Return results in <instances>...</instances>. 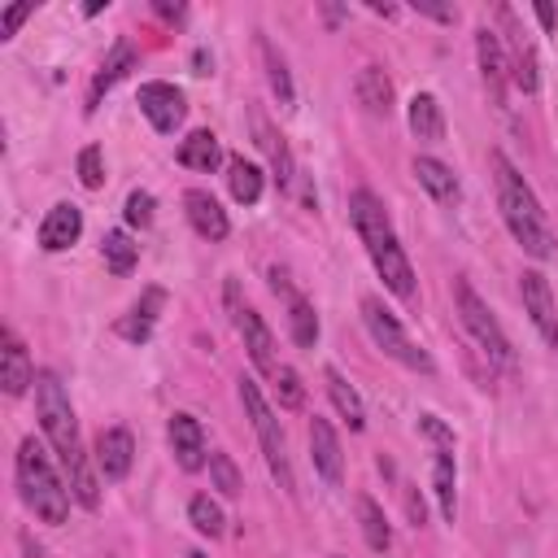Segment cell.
<instances>
[{
  "instance_id": "47",
  "label": "cell",
  "mask_w": 558,
  "mask_h": 558,
  "mask_svg": "<svg viewBox=\"0 0 558 558\" xmlns=\"http://www.w3.org/2000/svg\"><path fill=\"white\" fill-rule=\"evenodd\" d=\"M371 13H379V17H397V4H379V0H371Z\"/></svg>"
},
{
  "instance_id": "28",
  "label": "cell",
  "mask_w": 558,
  "mask_h": 558,
  "mask_svg": "<svg viewBox=\"0 0 558 558\" xmlns=\"http://www.w3.org/2000/svg\"><path fill=\"white\" fill-rule=\"evenodd\" d=\"M357 527H362V541L375 549V554H388L392 549V523L384 514V506L371 497V493H357Z\"/></svg>"
},
{
  "instance_id": "14",
  "label": "cell",
  "mask_w": 558,
  "mask_h": 558,
  "mask_svg": "<svg viewBox=\"0 0 558 558\" xmlns=\"http://www.w3.org/2000/svg\"><path fill=\"white\" fill-rule=\"evenodd\" d=\"M166 436H170V453H174V462H179L183 471H201V466H209V453H205V427H201L196 414H187V410L170 414Z\"/></svg>"
},
{
  "instance_id": "25",
  "label": "cell",
  "mask_w": 558,
  "mask_h": 558,
  "mask_svg": "<svg viewBox=\"0 0 558 558\" xmlns=\"http://www.w3.org/2000/svg\"><path fill=\"white\" fill-rule=\"evenodd\" d=\"M432 493L440 514L453 523L458 519V458L453 449H432Z\"/></svg>"
},
{
  "instance_id": "31",
  "label": "cell",
  "mask_w": 558,
  "mask_h": 558,
  "mask_svg": "<svg viewBox=\"0 0 558 558\" xmlns=\"http://www.w3.org/2000/svg\"><path fill=\"white\" fill-rule=\"evenodd\" d=\"M100 257H105L109 275L126 279V275L135 270V262H140V244H135L126 231H105V240H100Z\"/></svg>"
},
{
  "instance_id": "22",
  "label": "cell",
  "mask_w": 558,
  "mask_h": 558,
  "mask_svg": "<svg viewBox=\"0 0 558 558\" xmlns=\"http://www.w3.org/2000/svg\"><path fill=\"white\" fill-rule=\"evenodd\" d=\"M235 327H240V336H244V349H248V362L270 379L275 375V336H270V327H266V318L257 314V310H240L235 314Z\"/></svg>"
},
{
  "instance_id": "10",
  "label": "cell",
  "mask_w": 558,
  "mask_h": 558,
  "mask_svg": "<svg viewBox=\"0 0 558 558\" xmlns=\"http://www.w3.org/2000/svg\"><path fill=\"white\" fill-rule=\"evenodd\" d=\"M519 296H523V314L532 318V327L541 331V340H545L549 349H558V305H554V288H549V279H545L536 266L519 275Z\"/></svg>"
},
{
  "instance_id": "43",
  "label": "cell",
  "mask_w": 558,
  "mask_h": 558,
  "mask_svg": "<svg viewBox=\"0 0 558 558\" xmlns=\"http://www.w3.org/2000/svg\"><path fill=\"white\" fill-rule=\"evenodd\" d=\"M192 65H196L192 74H209V65H214V57H209L205 48H196V52H192Z\"/></svg>"
},
{
  "instance_id": "48",
  "label": "cell",
  "mask_w": 558,
  "mask_h": 558,
  "mask_svg": "<svg viewBox=\"0 0 558 558\" xmlns=\"http://www.w3.org/2000/svg\"><path fill=\"white\" fill-rule=\"evenodd\" d=\"M187 558H205V554H201V549H192V554H187Z\"/></svg>"
},
{
  "instance_id": "1",
  "label": "cell",
  "mask_w": 558,
  "mask_h": 558,
  "mask_svg": "<svg viewBox=\"0 0 558 558\" xmlns=\"http://www.w3.org/2000/svg\"><path fill=\"white\" fill-rule=\"evenodd\" d=\"M35 414H39V427L65 471V484H70V497L83 506V510H96L100 506V484L92 475L96 462H87V449H83V436H78V418H74V405H70V392L61 384L57 371H39L35 375Z\"/></svg>"
},
{
  "instance_id": "42",
  "label": "cell",
  "mask_w": 558,
  "mask_h": 558,
  "mask_svg": "<svg viewBox=\"0 0 558 558\" xmlns=\"http://www.w3.org/2000/svg\"><path fill=\"white\" fill-rule=\"evenodd\" d=\"M532 13H536V22H541V31H545V35H554V31H558V13H554V4H536Z\"/></svg>"
},
{
  "instance_id": "3",
  "label": "cell",
  "mask_w": 558,
  "mask_h": 558,
  "mask_svg": "<svg viewBox=\"0 0 558 558\" xmlns=\"http://www.w3.org/2000/svg\"><path fill=\"white\" fill-rule=\"evenodd\" d=\"M349 218H353L357 240L366 244V257H371L375 275L384 279V288L401 301H414V292H418L414 288V266H410V257L397 240V227H392L384 201L371 187H353L349 192Z\"/></svg>"
},
{
  "instance_id": "33",
  "label": "cell",
  "mask_w": 558,
  "mask_h": 558,
  "mask_svg": "<svg viewBox=\"0 0 558 558\" xmlns=\"http://www.w3.org/2000/svg\"><path fill=\"white\" fill-rule=\"evenodd\" d=\"M187 519H192V527L201 532V536H209V541H218L222 532H227V519H222V506L209 497V493H196L192 501H187Z\"/></svg>"
},
{
  "instance_id": "15",
  "label": "cell",
  "mask_w": 558,
  "mask_h": 558,
  "mask_svg": "<svg viewBox=\"0 0 558 558\" xmlns=\"http://www.w3.org/2000/svg\"><path fill=\"white\" fill-rule=\"evenodd\" d=\"M310 462H314L323 484L336 488L344 480V449H340V436H336L331 418H323V414L310 418Z\"/></svg>"
},
{
  "instance_id": "49",
  "label": "cell",
  "mask_w": 558,
  "mask_h": 558,
  "mask_svg": "<svg viewBox=\"0 0 558 558\" xmlns=\"http://www.w3.org/2000/svg\"><path fill=\"white\" fill-rule=\"evenodd\" d=\"M331 558H340V554H331Z\"/></svg>"
},
{
  "instance_id": "4",
  "label": "cell",
  "mask_w": 558,
  "mask_h": 558,
  "mask_svg": "<svg viewBox=\"0 0 558 558\" xmlns=\"http://www.w3.org/2000/svg\"><path fill=\"white\" fill-rule=\"evenodd\" d=\"M13 471H17V493H22V501H26V510H31L39 523H52V527H57V523L70 519V484L57 475L52 458L44 453V445H39L35 436H26V440L17 445Z\"/></svg>"
},
{
  "instance_id": "13",
  "label": "cell",
  "mask_w": 558,
  "mask_h": 558,
  "mask_svg": "<svg viewBox=\"0 0 558 558\" xmlns=\"http://www.w3.org/2000/svg\"><path fill=\"white\" fill-rule=\"evenodd\" d=\"M92 462H96V475L118 484L131 475V462H135V436L126 427H105L92 445Z\"/></svg>"
},
{
  "instance_id": "46",
  "label": "cell",
  "mask_w": 558,
  "mask_h": 558,
  "mask_svg": "<svg viewBox=\"0 0 558 558\" xmlns=\"http://www.w3.org/2000/svg\"><path fill=\"white\" fill-rule=\"evenodd\" d=\"M22 554H26V558H48V554H44V545H35L31 536H22Z\"/></svg>"
},
{
  "instance_id": "36",
  "label": "cell",
  "mask_w": 558,
  "mask_h": 558,
  "mask_svg": "<svg viewBox=\"0 0 558 558\" xmlns=\"http://www.w3.org/2000/svg\"><path fill=\"white\" fill-rule=\"evenodd\" d=\"M122 218H126V227H135V231H144V227H153V218H157V201H153V192H144V187H135V192H126V205H122Z\"/></svg>"
},
{
  "instance_id": "5",
  "label": "cell",
  "mask_w": 558,
  "mask_h": 558,
  "mask_svg": "<svg viewBox=\"0 0 558 558\" xmlns=\"http://www.w3.org/2000/svg\"><path fill=\"white\" fill-rule=\"evenodd\" d=\"M453 310H458L466 336L475 340V349H480L497 371H514V344H510V336L501 331L497 314L484 305V296L471 288V279H453Z\"/></svg>"
},
{
  "instance_id": "34",
  "label": "cell",
  "mask_w": 558,
  "mask_h": 558,
  "mask_svg": "<svg viewBox=\"0 0 558 558\" xmlns=\"http://www.w3.org/2000/svg\"><path fill=\"white\" fill-rule=\"evenodd\" d=\"M209 484H214L222 497H240V493H244V475H240V466H235L231 453H222V449L209 453Z\"/></svg>"
},
{
  "instance_id": "6",
  "label": "cell",
  "mask_w": 558,
  "mask_h": 558,
  "mask_svg": "<svg viewBox=\"0 0 558 558\" xmlns=\"http://www.w3.org/2000/svg\"><path fill=\"white\" fill-rule=\"evenodd\" d=\"M240 401H244V414H248V423H253V432H257V445H262V458H266L270 475L279 480L283 493H292V488H296V475H292L288 440H283V427H279L275 410L266 405V397H262V388H257L253 379H240Z\"/></svg>"
},
{
  "instance_id": "16",
  "label": "cell",
  "mask_w": 558,
  "mask_h": 558,
  "mask_svg": "<svg viewBox=\"0 0 558 558\" xmlns=\"http://www.w3.org/2000/svg\"><path fill=\"white\" fill-rule=\"evenodd\" d=\"M183 214H187L192 231H196L201 240H209V244H218V240L231 235V218H227V209H222L218 196H209L205 187H187V192H183Z\"/></svg>"
},
{
  "instance_id": "18",
  "label": "cell",
  "mask_w": 558,
  "mask_h": 558,
  "mask_svg": "<svg viewBox=\"0 0 558 558\" xmlns=\"http://www.w3.org/2000/svg\"><path fill=\"white\" fill-rule=\"evenodd\" d=\"M135 65H140L135 44H131L126 35H118V39H113V48H109V57H105V61H100V70L92 74V87H87V113H92V109L100 105V96H105L118 78H126Z\"/></svg>"
},
{
  "instance_id": "32",
  "label": "cell",
  "mask_w": 558,
  "mask_h": 558,
  "mask_svg": "<svg viewBox=\"0 0 558 558\" xmlns=\"http://www.w3.org/2000/svg\"><path fill=\"white\" fill-rule=\"evenodd\" d=\"M318 314H314V305L296 292V296H288V336L301 344V349H314L318 344Z\"/></svg>"
},
{
  "instance_id": "35",
  "label": "cell",
  "mask_w": 558,
  "mask_h": 558,
  "mask_svg": "<svg viewBox=\"0 0 558 558\" xmlns=\"http://www.w3.org/2000/svg\"><path fill=\"white\" fill-rule=\"evenodd\" d=\"M270 392H275L279 410H301V405H305V384H301V375H296L292 366H275Z\"/></svg>"
},
{
  "instance_id": "38",
  "label": "cell",
  "mask_w": 558,
  "mask_h": 558,
  "mask_svg": "<svg viewBox=\"0 0 558 558\" xmlns=\"http://www.w3.org/2000/svg\"><path fill=\"white\" fill-rule=\"evenodd\" d=\"M418 436L432 440V449H453V432L436 414H418Z\"/></svg>"
},
{
  "instance_id": "41",
  "label": "cell",
  "mask_w": 558,
  "mask_h": 558,
  "mask_svg": "<svg viewBox=\"0 0 558 558\" xmlns=\"http://www.w3.org/2000/svg\"><path fill=\"white\" fill-rule=\"evenodd\" d=\"M401 497H405V514H410V523L423 527V523H427V506H423V497L414 493V484H401Z\"/></svg>"
},
{
  "instance_id": "20",
  "label": "cell",
  "mask_w": 558,
  "mask_h": 558,
  "mask_svg": "<svg viewBox=\"0 0 558 558\" xmlns=\"http://www.w3.org/2000/svg\"><path fill=\"white\" fill-rule=\"evenodd\" d=\"M161 310H166V288H144L140 301L118 318V336L131 340V344H148V336H153Z\"/></svg>"
},
{
  "instance_id": "44",
  "label": "cell",
  "mask_w": 558,
  "mask_h": 558,
  "mask_svg": "<svg viewBox=\"0 0 558 558\" xmlns=\"http://www.w3.org/2000/svg\"><path fill=\"white\" fill-rule=\"evenodd\" d=\"M153 9H157L161 17H170V22H179V17H183V4H166V0H157Z\"/></svg>"
},
{
  "instance_id": "24",
  "label": "cell",
  "mask_w": 558,
  "mask_h": 558,
  "mask_svg": "<svg viewBox=\"0 0 558 558\" xmlns=\"http://www.w3.org/2000/svg\"><path fill=\"white\" fill-rule=\"evenodd\" d=\"M414 179H418V187L432 196V201H440V205H453L458 196H462V187H458V174L440 161V157H414Z\"/></svg>"
},
{
  "instance_id": "7",
  "label": "cell",
  "mask_w": 558,
  "mask_h": 558,
  "mask_svg": "<svg viewBox=\"0 0 558 558\" xmlns=\"http://www.w3.org/2000/svg\"><path fill=\"white\" fill-rule=\"evenodd\" d=\"M362 323H366L371 340H375L392 362H401L405 371H423V375L436 371V362L427 357V349H418V344L405 336V327L397 323V314H392L379 296H362Z\"/></svg>"
},
{
  "instance_id": "9",
  "label": "cell",
  "mask_w": 558,
  "mask_h": 558,
  "mask_svg": "<svg viewBox=\"0 0 558 558\" xmlns=\"http://www.w3.org/2000/svg\"><path fill=\"white\" fill-rule=\"evenodd\" d=\"M475 65L484 78V92L497 109H506V92H510V61L501 48V35L493 26H475Z\"/></svg>"
},
{
  "instance_id": "12",
  "label": "cell",
  "mask_w": 558,
  "mask_h": 558,
  "mask_svg": "<svg viewBox=\"0 0 558 558\" xmlns=\"http://www.w3.org/2000/svg\"><path fill=\"white\" fill-rule=\"evenodd\" d=\"M253 140H257V148L266 153V161H270V174H275L279 192H296L301 170H296V161H292V148H288V140L275 131V122H270L262 109H253Z\"/></svg>"
},
{
  "instance_id": "23",
  "label": "cell",
  "mask_w": 558,
  "mask_h": 558,
  "mask_svg": "<svg viewBox=\"0 0 558 558\" xmlns=\"http://www.w3.org/2000/svg\"><path fill=\"white\" fill-rule=\"evenodd\" d=\"M405 122H410L414 140H423V144H440L445 140V109H440V100L432 92H414L410 96Z\"/></svg>"
},
{
  "instance_id": "11",
  "label": "cell",
  "mask_w": 558,
  "mask_h": 558,
  "mask_svg": "<svg viewBox=\"0 0 558 558\" xmlns=\"http://www.w3.org/2000/svg\"><path fill=\"white\" fill-rule=\"evenodd\" d=\"M140 113L148 118V126L157 135H170L187 113V96L166 78H148V83H140Z\"/></svg>"
},
{
  "instance_id": "21",
  "label": "cell",
  "mask_w": 558,
  "mask_h": 558,
  "mask_svg": "<svg viewBox=\"0 0 558 558\" xmlns=\"http://www.w3.org/2000/svg\"><path fill=\"white\" fill-rule=\"evenodd\" d=\"M353 96L371 118H388L397 109V92H392V78L384 65H362L353 78Z\"/></svg>"
},
{
  "instance_id": "17",
  "label": "cell",
  "mask_w": 558,
  "mask_h": 558,
  "mask_svg": "<svg viewBox=\"0 0 558 558\" xmlns=\"http://www.w3.org/2000/svg\"><path fill=\"white\" fill-rule=\"evenodd\" d=\"M35 366H31V353H26V344L17 340V331L13 327H4L0 331V384H4V392L9 397H22L31 384H35Z\"/></svg>"
},
{
  "instance_id": "45",
  "label": "cell",
  "mask_w": 558,
  "mask_h": 558,
  "mask_svg": "<svg viewBox=\"0 0 558 558\" xmlns=\"http://www.w3.org/2000/svg\"><path fill=\"white\" fill-rule=\"evenodd\" d=\"M318 9H323V22H327V26H336V22L344 17V9H340V4H318Z\"/></svg>"
},
{
  "instance_id": "39",
  "label": "cell",
  "mask_w": 558,
  "mask_h": 558,
  "mask_svg": "<svg viewBox=\"0 0 558 558\" xmlns=\"http://www.w3.org/2000/svg\"><path fill=\"white\" fill-rule=\"evenodd\" d=\"M414 9H418L423 17H432V22H445V26H453V22H458V9H453V4H436V0H414Z\"/></svg>"
},
{
  "instance_id": "27",
  "label": "cell",
  "mask_w": 558,
  "mask_h": 558,
  "mask_svg": "<svg viewBox=\"0 0 558 558\" xmlns=\"http://www.w3.org/2000/svg\"><path fill=\"white\" fill-rule=\"evenodd\" d=\"M323 379H327V397H331V405L340 410V418H344L353 432H362V427H366V405H362L357 388L344 379V371H340V366H327V371H323Z\"/></svg>"
},
{
  "instance_id": "29",
  "label": "cell",
  "mask_w": 558,
  "mask_h": 558,
  "mask_svg": "<svg viewBox=\"0 0 558 558\" xmlns=\"http://www.w3.org/2000/svg\"><path fill=\"white\" fill-rule=\"evenodd\" d=\"M257 57H262V65H266V83H270L279 109H292V105H296V87H292V74H288L283 52H279L266 35H257Z\"/></svg>"
},
{
  "instance_id": "37",
  "label": "cell",
  "mask_w": 558,
  "mask_h": 558,
  "mask_svg": "<svg viewBox=\"0 0 558 558\" xmlns=\"http://www.w3.org/2000/svg\"><path fill=\"white\" fill-rule=\"evenodd\" d=\"M78 183H83L87 192L105 187V157H100V148H96V144L78 148Z\"/></svg>"
},
{
  "instance_id": "30",
  "label": "cell",
  "mask_w": 558,
  "mask_h": 558,
  "mask_svg": "<svg viewBox=\"0 0 558 558\" xmlns=\"http://www.w3.org/2000/svg\"><path fill=\"white\" fill-rule=\"evenodd\" d=\"M227 187H231V196L240 201V205H257L262 201V187H266V174L248 161V157H227Z\"/></svg>"
},
{
  "instance_id": "26",
  "label": "cell",
  "mask_w": 558,
  "mask_h": 558,
  "mask_svg": "<svg viewBox=\"0 0 558 558\" xmlns=\"http://www.w3.org/2000/svg\"><path fill=\"white\" fill-rule=\"evenodd\" d=\"M218 161H222V144H218V135H214L209 126H196V131L179 144V166H187V170L214 174Z\"/></svg>"
},
{
  "instance_id": "2",
  "label": "cell",
  "mask_w": 558,
  "mask_h": 558,
  "mask_svg": "<svg viewBox=\"0 0 558 558\" xmlns=\"http://www.w3.org/2000/svg\"><path fill=\"white\" fill-rule=\"evenodd\" d=\"M488 170H493L497 209H501L506 231L514 235V244H519L532 262H549V257H554V227H549V214L541 209L532 183L519 174V166H514L501 148L488 153Z\"/></svg>"
},
{
  "instance_id": "19",
  "label": "cell",
  "mask_w": 558,
  "mask_h": 558,
  "mask_svg": "<svg viewBox=\"0 0 558 558\" xmlns=\"http://www.w3.org/2000/svg\"><path fill=\"white\" fill-rule=\"evenodd\" d=\"M78 235H83V209L70 201H57L39 222V248L44 253H61V248L78 244Z\"/></svg>"
},
{
  "instance_id": "40",
  "label": "cell",
  "mask_w": 558,
  "mask_h": 558,
  "mask_svg": "<svg viewBox=\"0 0 558 558\" xmlns=\"http://www.w3.org/2000/svg\"><path fill=\"white\" fill-rule=\"evenodd\" d=\"M35 13V4H13V9H4V22H0V39H13V31L26 22Z\"/></svg>"
},
{
  "instance_id": "8",
  "label": "cell",
  "mask_w": 558,
  "mask_h": 558,
  "mask_svg": "<svg viewBox=\"0 0 558 558\" xmlns=\"http://www.w3.org/2000/svg\"><path fill=\"white\" fill-rule=\"evenodd\" d=\"M497 22H501V31H506L501 48H506V61H510V83H514L523 96H536V92H541V61H536V48H532L527 31L519 26L514 9H506V4L497 9Z\"/></svg>"
}]
</instances>
